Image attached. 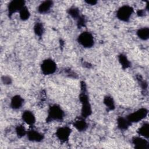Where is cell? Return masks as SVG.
I'll list each match as a JSON object with an SVG mask.
<instances>
[{
    "label": "cell",
    "mask_w": 149,
    "mask_h": 149,
    "mask_svg": "<svg viewBox=\"0 0 149 149\" xmlns=\"http://www.w3.org/2000/svg\"><path fill=\"white\" fill-rule=\"evenodd\" d=\"M23 120L27 125H33L36 122V118L34 114L29 111H24L22 114Z\"/></svg>",
    "instance_id": "obj_11"
},
{
    "label": "cell",
    "mask_w": 149,
    "mask_h": 149,
    "mask_svg": "<svg viewBox=\"0 0 149 149\" xmlns=\"http://www.w3.org/2000/svg\"><path fill=\"white\" fill-rule=\"evenodd\" d=\"M74 127L79 131H84L87 127V124L83 118H79L74 121Z\"/></svg>",
    "instance_id": "obj_14"
},
{
    "label": "cell",
    "mask_w": 149,
    "mask_h": 149,
    "mask_svg": "<svg viewBox=\"0 0 149 149\" xmlns=\"http://www.w3.org/2000/svg\"><path fill=\"white\" fill-rule=\"evenodd\" d=\"M148 111L146 108H140L137 111L129 115L126 118L130 123L133 122H137L143 119L147 115Z\"/></svg>",
    "instance_id": "obj_6"
},
{
    "label": "cell",
    "mask_w": 149,
    "mask_h": 149,
    "mask_svg": "<svg viewBox=\"0 0 149 149\" xmlns=\"http://www.w3.org/2000/svg\"><path fill=\"white\" fill-rule=\"evenodd\" d=\"M130 123L127 119L123 117H120L117 120L118 127L121 130H126L130 125Z\"/></svg>",
    "instance_id": "obj_15"
},
{
    "label": "cell",
    "mask_w": 149,
    "mask_h": 149,
    "mask_svg": "<svg viewBox=\"0 0 149 149\" xmlns=\"http://www.w3.org/2000/svg\"><path fill=\"white\" fill-rule=\"evenodd\" d=\"M138 134L144 138L148 139L149 137V125L147 123L143 124L137 130Z\"/></svg>",
    "instance_id": "obj_16"
},
{
    "label": "cell",
    "mask_w": 149,
    "mask_h": 149,
    "mask_svg": "<svg viewBox=\"0 0 149 149\" xmlns=\"http://www.w3.org/2000/svg\"><path fill=\"white\" fill-rule=\"evenodd\" d=\"M78 42L85 48H90L94 45V38L93 35L87 31L81 33L78 37Z\"/></svg>",
    "instance_id": "obj_3"
},
{
    "label": "cell",
    "mask_w": 149,
    "mask_h": 149,
    "mask_svg": "<svg viewBox=\"0 0 149 149\" xmlns=\"http://www.w3.org/2000/svg\"><path fill=\"white\" fill-rule=\"evenodd\" d=\"M133 12V9L129 5H123L119 8L116 13L117 17L123 22L129 20Z\"/></svg>",
    "instance_id": "obj_2"
},
{
    "label": "cell",
    "mask_w": 149,
    "mask_h": 149,
    "mask_svg": "<svg viewBox=\"0 0 149 149\" xmlns=\"http://www.w3.org/2000/svg\"><path fill=\"white\" fill-rule=\"evenodd\" d=\"M86 3L90 5H95L97 3V1H86Z\"/></svg>",
    "instance_id": "obj_25"
},
{
    "label": "cell",
    "mask_w": 149,
    "mask_h": 149,
    "mask_svg": "<svg viewBox=\"0 0 149 149\" xmlns=\"http://www.w3.org/2000/svg\"><path fill=\"white\" fill-rule=\"evenodd\" d=\"M27 134L29 140L31 141L38 142L43 139L42 134L34 130L29 131L28 132H27Z\"/></svg>",
    "instance_id": "obj_10"
},
{
    "label": "cell",
    "mask_w": 149,
    "mask_h": 149,
    "mask_svg": "<svg viewBox=\"0 0 149 149\" xmlns=\"http://www.w3.org/2000/svg\"><path fill=\"white\" fill-rule=\"evenodd\" d=\"M34 31L36 35L41 36L44 32V27L41 23H37L34 27Z\"/></svg>",
    "instance_id": "obj_20"
},
{
    "label": "cell",
    "mask_w": 149,
    "mask_h": 149,
    "mask_svg": "<svg viewBox=\"0 0 149 149\" xmlns=\"http://www.w3.org/2000/svg\"><path fill=\"white\" fill-rule=\"evenodd\" d=\"M80 100L82 104L81 116L83 118H87L91 113V108L88 96L84 93H81L80 96Z\"/></svg>",
    "instance_id": "obj_4"
},
{
    "label": "cell",
    "mask_w": 149,
    "mask_h": 149,
    "mask_svg": "<svg viewBox=\"0 0 149 149\" xmlns=\"http://www.w3.org/2000/svg\"><path fill=\"white\" fill-rule=\"evenodd\" d=\"M52 5H53L52 1H44L38 6V11L40 13H47L51 8Z\"/></svg>",
    "instance_id": "obj_13"
},
{
    "label": "cell",
    "mask_w": 149,
    "mask_h": 149,
    "mask_svg": "<svg viewBox=\"0 0 149 149\" xmlns=\"http://www.w3.org/2000/svg\"><path fill=\"white\" fill-rule=\"evenodd\" d=\"M119 61L120 64L122 65V67H123L125 68H128L130 66L129 65L130 63H129L128 59L123 55H120L119 56Z\"/></svg>",
    "instance_id": "obj_21"
},
{
    "label": "cell",
    "mask_w": 149,
    "mask_h": 149,
    "mask_svg": "<svg viewBox=\"0 0 149 149\" xmlns=\"http://www.w3.org/2000/svg\"><path fill=\"white\" fill-rule=\"evenodd\" d=\"M16 134L19 137H23L27 133L25 128L22 125H19L16 129Z\"/></svg>",
    "instance_id": "obj_23"
},
{
    "label": "cell",
    "mask_w": 149,
    "mask_h": 149,
    "mask_svg": "<svg viewBox=\"0 0 149 149\" xmlns=\"http://www.w3.org/2000/svg\"><path fill=\"white\" fill-rule=\"evenodd\" d=\"M71 130L68 127H61L57 129L56 134L57 137L61 141H66L70 136Z\"/></svg>",
    "instance_id": "obj_8"
},
{
    "label": "cell",
    "mask_w": 149,
    "mask_h": 149,
    "mask_svg": "<svg viewBox=\"0 0 149 149\" xmlns=\"http://www.w3.org/2000/svg\"><path fill=\"white\" fill-rule=\"evenodd\" d=\"M63 115L64 113L61 108L57 105H52L48 110L47 120H61L63 119Z\"/></svg>",
    "instance_id": "obj_1"
},
{
    "label": "cell",
    "mask_w": 149,
    "mask_h": 149,
    "mask_svg": "<svg viewBox=\"0 0 149 149\" xmlns=\"http://www.w3.org/2000/svg\"><path fill=\"white\" fill-rule=\"evenodd\" d=\"M42 72L45 75H49L54 73L56 69L55 62L50 59H47L42 62L41 65Z\"/></svg>",
    "instance_id": "obj_5"
},
{
    "label": "cell",
    "mask_w": 149,
    "mask_h": 149,
    "mask_svg": "<svg viewBox=\"0 0 149 149\" xmlns=\"http://www.w3.org/2000/svg\"><path fill=\"white\" fill-rule=\"evenodd\" d=\"M137 34L140 39L146 40L149 37V29L147 27L141 28L137 31Z\"/></svg>",
    "instance_id": "obj_17"
},
{
    "label": "cell",
    "mask_w": 149,
    "mask_h": 149,
    "mask_svg": "<svg viewBox=\"0 0 149 149\" xmlns=\"http://www.w3.org/2000/svg\"><path fill=\"white\" fill-rule=\"evenodd\" d=\"M23 104V99L20 95H15L12 98L10 101V107L15 109L21 108Z\"/></svg>",
    "instance_id": "obj_12"
},
{
    "label": "cell",
    "mask_w": 149,
    "mask_h": 149,
    "mask_svg": "<svg viewBox=\"0 0 149 149\" xmlns=\"http://www.w3.org/2000/svg\"><path fill=\"white\" fill-rule=\"evenodd\" d=\"M132 143L134 147L137 149H147L148 148V143L144 137H135L133 139Z\"/></svg>",
    "instance_id": "obj_9"
},
{
    "label": "cell",
    "mask_w": 149,
    "mask_h": 149,
    "mask_svg": "<svg viewBox=\"0 0 149 149\" xmlns=\"http://www.w3.org/2000/svg\"><path fill=\"white\" fill-rule=\"evenodd\" d=\"M3 81L5 84H9L10 83V79L8 77H4L2 79Z\"/></svg>",
    "instance_id": "obj_24"
},
{
    "label": "cell",
    "mask_w": 149,
    "mask_h": 149,
    "mask_svg": "<svg viewBox=\"0 0 149 149\" xmlns=\"http://www.w3.org/2000/svg\"><path fill=\"white\" fill-rule=\"evenodd\" d=\"M104 103L106 105V107L111 110L115 108L114 101H113L112 98L110 96H107L104 98Z\"/></svg>",
    "instance_id": "obj_18"
},
{
    "label": "cell",
    "mask_w": 149,
    "mask_h": 149,
    "mask_svg": "<svg viewBox=\"0 0 149 149\" xmlns=\"http://www.w3.org/2000/svg\"><path fill=\"white\" fill-rule=\"evenodd\" d=\"M24 6V1L20 0H16L11 1L8 6V13L12 15L13 13L20 12V10Z\"/></svg>",
    "instance_id": "obj_7"
},
{
    "label": "cell",
    "mask_w": 149,
    "mask_h": 149,
    "mask_svg": "<svg viewBox=\"0 0 149 149\" xmlns=\"http://www.w3.org/2000/svg\"><path fill=\"white\" fill-rule=\"evenodd\" d=\"M69 13L74 19H78L80 17L79 11L78 9L74 7L71 8L69 9Z\"/></svg>",
    "instance_id": "obj_22"
},
{
    "label": "cell",
    "mask_w": 149,
    "mask_h": 149,
    "mask_svg": "<svg viewBox=\"0 0 149 149\" xmlns=\"http://www.w3.org/2000/svg\"><path fill=\"white\" fill-rule=\"evenodd\" d=\"M19 16L20 18L23 20H26L28 19L30 17V12L28 9L24 6L19 12Z\"/></svg>",
    "instance_id": "obj_19"
}]
</instances>
